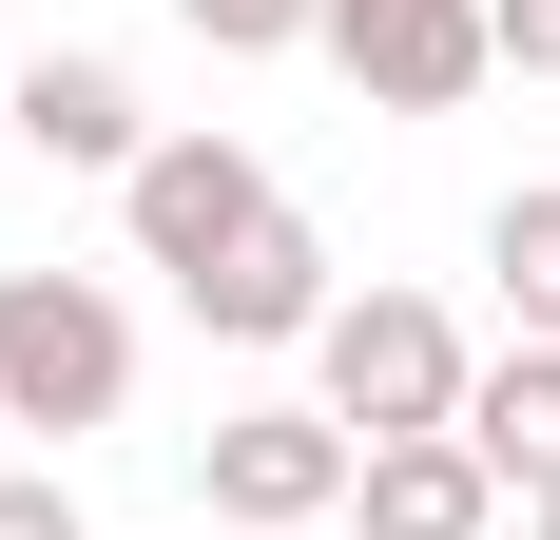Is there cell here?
<instances>
[{"label":"cell","instance_id":"cell-1","mask_svg":"<svg viewBox=\"0 0 560 540\" xmlns=\"http://www.w3.org/2000/svg\"><path fill=\"white\" fill-rule=\"evenodd\" d=\"M116 406H136V309H116L97 270H0V425L58 463Z\"/></svg>","mask_w":560,"mask_h":540},{"label":"cell","instance_id":"cell-2","mask_svg":"<svg viewBox=\"0 0 560 540\" xmlns=\"http://www.w3.org/2000/svg\"><path fill=\"white\" fill-rule=\"evenodd\" d=\"M464 386H483V348H464L425 290H348L329 328H310V406H329L348 444H406V425H464Z\"/></svg>","mask_w":560,"mask_h":540},{"label":"cell","instance_id":"cell-3","mask_svg":"<svg viewBox=\"0 0 560 540\" xmlns=\"http://www.w3.org/2000/svg\"><path fill=\"white\" fill-rule=\"evenodd\" d=\"M368 116H464L483 78H503V39H483V0H329V39H310Z\"/></svg>","mask_w":560,"mask_h":540},{"label":"cell","instance_id":"cell-4","mask_svg":"<svg viewBox=\"0 0 560 540\" xmlns=\"http://www.w3.org/2000/svg\"><path fill=\"white\" fill-rule=\"evenodd\" d=\"M271 213H290V193H271L252 136H155V155L116 174V232H136V270H174V290H194L232 232H271Z\"/></svg>","mask_w":560,"mask_h":540},{"label":"cell","instance_id":"cell-5","mask_svg":"<svg viewBox=\"0 0 560 540\" xmlns=\"http://www.w3.org/2000/svg\"><path fill=\"white\" fill-rule=\"evenodd\" d=\"M348 463H368V444H348L329 406H232V425L194 444V483H213L232 540H252V521H348Z\"/></svg>","mask_w":560,"mask_h":540},{"label":"cell","instance_id":"cell-6","mask_svg":"<svg viewBox=\"0 0 560 540\" xmlns=\"http://www.w3.org/2000/svg\"><path fill=\"white\" fill-rule=\"evenodd\" d=\"M174 309L213 328V348H310V328H329L348 290H329V232H310V213H271V232H232V251L194 270V290H174Z\"/></svg>","mask_w":560,"mask_h":540},{"label":"cell","instance_id":"cell-7","mask_svg":"<svg viewBox=\"0 0 560 540\" xmlns=\"http://www.w3.org/2000/svg\"><path fill=\"white\" fill-rule=\"evenodd\" d=\"M20 155H39V174H136V155H155V97H136L97 39H39V58H20Z\"/></svg>","mask_w":560,"mask_h":540},{"label":"cell","instance_id":"cell-8","mask_svg":"<svg viewBox=\"0 0 560 540\" xmlns=\"http://www.w3.org/2000/svg\"><path fill=\"white\" fill-rule=\"evenodd\" d=\"M348 521L368 540H503V463H483L464 425H406V444L348 463Z\"/></svg>","mask_w":560,"mask_h":540},{"label":"cell","instance_id":"cell-9","mask_svg":"<svg viewBox=\"0 0 560 540\" xmlns=\"http://www.w3.org/2000/svg\"><path fill=\"white\" fill-rule=\"evenodd\" d=\"M464 444H483L503 483H560V348H522V328H503V367L464 386Z\"/></svg>","mask_w":560,"mask_h":540},{"label":"cell","instance_id":"cell-10","mask_svg":"<svg viewBox=\"0 0 560 540\" xmlns=\"http://www.w3.org/2000/svg\"><path fill=\"white\" fill-rule=\"evenodd\" d=\"M483 290H503L522 348H560V174H522L503 213H483Z\"/></svg>","mask_w":560,"mask_h":540},{"label":"cell","instance_id":"cell-11","mask_svg":"<svg viewBox=\"0 0 560 540\" xmlns=\"http://www.w3.org/2000/svg\"><path fill=\"white\" fill-rule=\"evenodd\" d=\"M174 20H194L213 58H310L329 39V0H174Z\"/></svg>","mask_w":560,"mask_h":540},{"label":"cell","instance_id":"cell-12","mask_svg":"<svg viewBox=\"0 0 560 540\" xmlns=\"http://www.w3.org/2000/svg\"><path fill=\"white\" fill-rule=\"evenodd\" d=\"M0 540H97V521L58 502V463H0Z\"/></svg>","mask_w":560,"mask_h":540},{"label":"cell","instance_id":"cell-13","mask_svg":"<svg viewBox=\"0 0 560 540\" xmlns=\"http://www.w3.org/2000/svg\"><path fill=\"white\" fill-rule=\"evenodd\" d=\"M483 39H503V78H560V0H483Z\"/></svg>","mask_w":560,"mask_h":540},{"label":"cell","instance_id":"cell-14","mask_svg":"<svg viewBox=\"0 0 560 540\" xmlns=\"http://www.w3.org/2000/svg\"><path fill=\"white\" fill-rule=\"evenodd\" d=\"M0 155H20V39H0Z\"/></svg>","mask_w":560,"mask_h":540},{"label":"cell","instance_id":"cell-15","mask_svg":"<svg viewBox=\"0 0 560 540\" xmlns=\"http://www.w3.org/2000/svg\"><path fill=\"white\" fill-rule=\"evenodd\" d=\"M522 540H560V483H522Z\"/></svg>","mask_w":560,"mask_h":540},{"label":"cell","instance_id":"cell-16","mask_svg":"<svg viewBox=\"0 0 560 540\" xmlns=\"http://www.w3.org/2000/svg\"><path fill=\"white\" fill-rule=\"evenodd\" d=\"M252 540H348V521H252Z\"/></svg>","mask_w":560,"mask_h":540}]
</instances>
